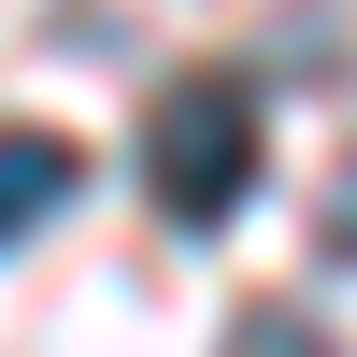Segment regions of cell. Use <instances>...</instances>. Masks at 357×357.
<instances>
[{"mask_svg": "<svg viewBox=\"0 0 357 357\" xmlns=\"http://www.w3.org/2000/svg\"><path fill=\"white\" fill-rule=\"evenodd\" d=\"M143 186H158V215L186 229H229L257 200V100L229 72H186V86H158L143 100Z\"/></svg>", "mask_w": 357, "mask_h": 357, "instance_id": "cell-1", "label": "cell"}, {"mask_svg": "<svg viewBox=\"0 0 357 357\" xmlns=\"http://www.w3.org/2000/svg\"><path fill=\"white\" fill-rule=\"evenodd\" d=\"M72 200H86V143H57V129H0V257H15L43 215H72Z\"/></svg>", "mask_w": 357, "mask_h": 357, "instance_id": "cell-2", "label": "cell"}, {"mask_svg": "<svg viewBox=\"0 0 357 357\" xmlns=\"http://www.w3.org/2000/svg\"><path fill=\"white\" fill-rule=\"evenodd\" d=\"M229 357H329V329H301L286 301H257V314H229Z\"/></svg>", "mask_w": 357, "mask_h": 357, "instance_id": "cell-3", "label": "cell"}]
</instances>
